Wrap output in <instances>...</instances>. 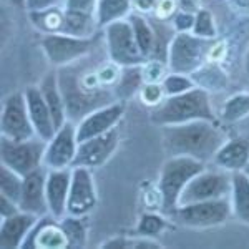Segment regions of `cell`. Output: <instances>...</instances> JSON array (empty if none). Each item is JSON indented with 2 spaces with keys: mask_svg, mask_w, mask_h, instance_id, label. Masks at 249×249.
Returning a JSON list of instances; mask_svg holds the SVG:
<instances>
[{
  "mask_svg": "<svg viewBox=\"0 0 249 249\" xmlns=\"http://www.w3.org/2000/svg\"><path fill=\"white\" fill-rule=\"evenodd\" d=\"M123 115L124 107L122 105V102L108 103L105 107H100L96 110L90 111L77 123L78 140L85 142V140L95 138V136L115 130L118 126V123L123 120Z\"/></svg>",
  "mask_w": 249,
  "mask_h": 249,
  "instance_id": "cell-15",
  "label": "cell"
},
{
  "mask_svg": "<svg viewBox=\"0 0 249 249\" xmlns=\"http://www.w3.org/2000/svg\"><path fill=\"white\" fill-rule=\"evenodd\" d=\"M178 2H179V10H186L191 12V14H198L203 9L199 0H178Z\"/></svg>",
  "mask_w": 249,
  "mask_h": 249,
  "instance_id": "cell-46",
  "label": "cell"
},
{
  "mask_svg": "<svg viewBox=\"0 0 249 249\" xmlns=\"http://www.w3.org/2000/svg\"><path fill=\"white\" fill-rule=\"evenodd\" d=\"M95 43L93 38H80L67 34L43 35L42 37V50L48 58V62L55 67L65 68L71 63H77L78 60L87 57L91 52Z\"/></svg>",
  "mask_w": 249,
  "mask_h": 249,
  "instance_id": "cell-10",
  "label": "cell"
},
{
  "mask_svg": "<svg viewBox=\"0 0 249 249\" xmlns=\"http://www.w3.org/2000/svg\"><path fill=\"white\" fill-rule=\"evenodd\" d=\"M10 2L18 9H27V0H10Z\"/></svg>",
  "mask_w": 249,
  "mask_h": 249,
  "instance_id": "cell-48",
  "label": "cell"
},
{
  "mask_svg": "<svg viewBox=\"0 0 249 249\" xmlns=\"http://www.w3.org/2000/svg\"><path fill=\"white\" fill-rule=\"evenodd\" d=\"M58 80L62 93L65 96L68 120L73 123H78L83 116L96 110V108L116 102L113 90L108 91V88L96 91L87 90L80 82V75L71 70H67V68L58 73Z\"/></svg>",
  "mask_w": 249,
  "mask_h": 249,
  "instance_id": "cell-4",
  "label": "cell"
},
{
  "mask_svg": "<svg viewBox=\"0 0 249 249\" xmlns=\"http://www.w3.org/2000/svg\"><path fill=\"white\" fill-rule=\"evenodd\" d=\"M23 93H25L27 107H29V113L35 131H37V136L43 140H50L55 135L57 128H55L53 118H52L45 98L40 91V87H27Z\"/></svg>",
  "mask_w": 249,
  "mask_h": 249,
  "instance_id": "cell-20",
  "label": "cell"
},
{
  "mask_svg": "<svg viewBox=\"0 0 249 249\" xmlns=\"http://www.w3.org/2000/svg\"><path fill=\"white\" fill-rule=\"evenodd\" d=\"M168 73H170V67L164 60L148 58L142 63V75L144 83H163Z\"/></svg>",
  "mask_w": 249,
  "mask_h": 249,
  "instance_id": "cell-35",
  "label": "cell"
},
{
  "mask_svg": "<svg viewBox=\"0 0 249 249\" xmlns=\"http://www.w3.org/2000/svg\"><path fill=\"white\" fill-rule=\"evenodd\" d=\"M231 216L232 206L230 198L181 204L175 213V218L179 221V224L191 230H210L221 226Z\"/></svg>",
  "mask_w": 249,
  "mask_h": 249,
  "instance_id": "cell-7",
  "label": "cell"
},
{
  "mask_svg": "<svg viewBox=\"0 0 249 249\" xmlns=\"http://www.w3.org/2000/svg\"><path fill=\"white\" fill-rule=\"evenodd\" d=\"M195 87H196V83H195V80H193L191 75L170 71V73H168L163 80V88H164V91H166L168 96L186 93V91H190L191 88H195Z\"/></svg>",
  "mask_w": 249,
  "mask_h": 249,
  "instance_id": "cell-34",
  "label": "cell"
},
{
  "mask_svg": "<svg viewBox=\"0 0 249 249\" xmlns=\"http://www.w3.org/2000/svg\"><path fill=\"white\" fill-rule=\"evenodd\" d=\"M158 2L160 0H131L135 14L144 15V17L155 14V9H156V5H158Z\"/></svg>",
  "mask_w": 249,
  "mask_h": 249,
  "instance_id": "cell-42",
  "label": "cell"
},
{
  "mask_svg": "<svg viewBox=\"0 0 249 249\" xmlns=\"http://www.w3.org/2000/svg\"><path fill=\"white\" fill-rule=\"evenodd\" d=\"M179 10V2L178 0H160L158 5L155 9L153 17L156 18V22H171L173 17L178 14Z\"/></svg>",
  "mask_w": 249,
  "mask_h": 249,
  "instance_id": "cell-39",
  "label": "cell"
},
{
  "mask_svg": "<svg viewBox=\"0 0 249 249\" xmlns=\"http://www.w3.org/2000/svg\"><path fill=\"white\" fill-rule=\"evenodd\" d=\"M231 190H232V173L224 171L221 168H216V170H206L204 168L184 188L181 199H179V206L188 203L230 198Z\"/></svg>",
  "mask_w": 249,
  "mask_h": 249,
  "instance_id": "cell-9",
  "label": "cell"
},
{
  "mask_svg": "<svg viewBox=\"0 0 249 249\" xmlns=\"http://www.w3.org/2000/svg\"><path fill=\"white\" fill-rule=\"evenodd\" d=\"M143 83L142 65L123 67L122 77L113 88L116 102H126L133 96H138V91L143 87Z\"/></svg>",
  "mask_w": 249,
  "mask_h": 249,
  "instance_id": "cell-28",
  "label": "cell"
},
{
  "mask_svg": "<svg viewBox=\"0 0 249 249\" xmlns=\"http://www.w3.org/2000/svg\"><path fill=\"white\" fill-rule=\"evenodd\" d=\"M47 140L34 136L29 140L3 138L0 143V164L27 176L29 173L43 166Z\"/></svg>",
  "mask_w": 249,
  "mask_h": 249,
  "instance_id": "cell-6",
  "label": "cell"
},
{
  "mask_svg": "<svg viewBox=\"0 0 249 249\" xmlns=\"http://www.w3.org/2000/svg\"><path fill=\"white\" fill-rule=\"evenodd\" d=\"M0 131L3 138L10 140H29L37 136L23 91H15L3 100Z\"/></svg>",
  "mask_w": 249,
  "mask_h": 249,
  "instance_id": "cell-11",
  "label": "cell"
},
{
  "mask_svg": "<svg viewBox=\"0 0 249 249\" xmlns=\"http://www.w3.org/2000/svg\"><path fill=\"white\" fill-rule=\"evenodd\" d=\"M249 116V93H236L230 96L221 107L219 118L228 124H234L243 122L244 118Z\"/></svg>",
  "mask_w": 249,
  "mask_h": 249,
  "instance_id": "cell-29",
  "label": "cell"
},
{
  "mask_svg": "<svg viewBox=\"0 0 249 249\" xmlns=\"http://www.w3.org/2000/svg\"><path fill=\"white\" fill-rule=\"evenodd\" d=\"M213 163L216 168H221L224 171H243L249 163V140L241 136L226 140L216 151Z\"/></svg>",
  "mask_w": 249,
  "mask_h": 249,
  "instance_id": "cell-21",
  "label": "cell"
},
{
  "mask_svg": "<svg viewBox=\"0 0 249 249\" xmlns=\"http://www.w3.org/2000/svg\"><path fill=\"white\" fill-rule=\"evenodd\" d=\"M160 128L163 150L168 156H190L203 163H213L216 151L228 140L218 122L198 120Z\"/></svg>",
  "mask_w": 249,
  "mask_h": 249,
  "instance_id": "cell-1",
  "label": "cell"
},
{
  "mask_svg": "<svg viewBox=\"0 0 249 249\" xmlns=\"http://www.w3.org/2000/svg\"><path fill=\"white\" fill-rule=\"evenodd\" d=\"M191 77L195 80L196 87L203 88V90H206V91H210V90L219 91L226 87V77H224V73L218 67H214V63H213L211 67L203 65L198 71H195Z\"/></svg>",
  "mask_w": 249,
  "mask_h": 249,
  "instance_id": "cell-31",
  "label": "cell"
},
{
  "mask_svg": "<svg viewBox=\"0 0 249 249\" xmlns=\"http://www.w3.org/2000/svg\"><path fill=\"white\" fill-rule=\"evenodd\" d=\"M193 34L198 35V37H201V38H206V40H214L216 38V35H218V29H216L214 17H213V14L210 10L201 9L198 14H196Z\"/></svg>",
  "mask_w": 249,
  "mask_h": 249,
  "instance_id": "cell-37",
  "label": "cell"
},
{
  "mask_svg": "<svg viewBox=\"0 0 249 249\" xmlns=\"http://www.w3.org/2000/svg\"><path fill=\"white\" fill-rule=\"evenodd\" d=\"M63 230H65L68 239H70V248H83L88 241V226L87 216H71L65 214L62 219Z\"/></svg>",
  "mask_w": 249,
  "mask_h": 249,
  "instance_id": "cell-30",
  "label": "cell"
},
{
  "mask_svg": "<svg viewBox=\"0 0 249 249\" xmlns=\"http://www.w3.org/2000/svg\"><path fill=\"white\" fill-rule=\"evenodd\" d=\"M204 168L206 163L190 156H170L164 161L158 181L160 201H161V211L164 214L175 216L179 208V199L184 188Z\"/></svg>",
  "mask_w": 249,
  "mask_h": 249,
  "instance_id": "cell-3",
  "label": "cell"
},
{
  "mask_svg": "<svg viewBox=\"0 0 249 249\" xmlns=\"http://www.w3.org/2000/svg\"><path fill=\"white\" fill-rule=\"evenodd\" d=\"M29 18L32 25L42 35L63 34V29H65V9H63V5L29 12Z\"/></svg>",
  "mask_w": 249,
  "mask_h": 249,
  "instance_id": "cell-23",
  "label": "cell"
},
{
  "mask_svg": "<svg viewBox=\"0 0 249 249\" xmlns=\"http://www.w3.org/2000/svg\"><path fill=\"white\" fill-rule=\"evenodd\" d=\"M166 228L168 219L164 216L158 214V213H144L138 221L136 232H138V236H144V238H156Z\"/></svg>",
  "mask_w": 249,
  "mask_h": 249,
  "instance_id": "cell-33",
  "label": "cell"
},
{
  "mask_svg": "<svg viewBox=\"0 0 249 249\" xmlns=\"http://www.w3.org/2000/svg\"><path fill=\"white\" fill-rule=\"evenodd\" d=\"M243 171H244V175H246V176H248V178H249V163H248V166H246V168H244V170H243Z\"/></svg>",
  "mask_w": 249,
  "mask_h": 249,
  "instance_id": "cell-50",
  "label": "cell"
},
{
  "mask_svg": "<svg viewBox=\"0 0 249 249\" xmlns=\"http://www.w3.org/2000/svg\"><path fill=\"white\" fill-rule=\"evenodd\" d=\"M230 2L236 9H239L243 12H249V0H230Z\"/></svg>",
  "mask_w": 249,
  "mask_h": 249,
  "instance_id": "cell-47",
  "label": "cell"
},
{
  "mask_svg": "<svg viewBox=\"0 0 249 249\" xmlns=\"http://www.w3.org/2000/svg\"><path fill=\"white\" fill-rule=\"evenodd\" d=\"M65 0H27V12H34V10H42L48 9V7H57L63 5Z\"/></svg>",
  "mask_w": 249,
  "mask_h": 249,
  "instance_id": "cell-44",
  "label": "cell"
},
{
  "mask_svg": "<svg viewBox=\"0 0 249 249\" xmlns=\"http://www.w3.org/2000/svg\"><path fill=\"white\" fill-rule=\"evenodd\" d=\"M71 170L73 168L48 170L47 175L48 211L57 219H62L67 214L68 193H70V184H71Z\"/></svg>",
  "mask_w": 249,
  "mask_h": 249,
  "instance_id": "cell-18",
  "label": "cell"
},
{
  "mask_svg": "<svg viewBox=\"0 0 249 249\" xmlns=\"http://www.w3.org/2000/svg\"><path fill=\"white\" fill-rule=\"evenodd\" d=\"M80 140L77 135V123L68 122L60 126L50 140H47L43 166L48 170L73 168L78 153Z\"/></svg>",
  "mask_w": 249,
  "mask_h": 249,
  "instance_id": "cell-12",
  "label": "cell"
},
{
  "mask_svg": "<svg viewBox=\"0 0 249 249\" xmlns=\"http://www.w3.org/2000/svg\"><path fill=\"white\" fill-rule=\"evenodd\" d=\"M96 204H98V193H96L93 170L83 166H73L67 203V214L88 216L96 208Z\"/></svg>",
  "mask_w": 249,
  "mask_h": 249,
  "instance_id": "cell-13",
  "label": "cell"
},
{
  "mask_svg": "<svg viewBox=\"0 0 249 249\" xmlns=\"http://www.w3.org/2000/svg\"><path fill=\"white\" fill-rule=\"evenodd\" d=\"M37 221L38 216L30 214V213H25L22 210L9 216V218H2V223H0V246L3 249H20Z\"/></svg>",
  "mask_w": 249,
  "mask_h": 249,
  "instance_id": "cell-19",
  "label": "cell"
},
{
  "mask_svg": "<svg viewBox=\"0 0 249 249\" xmlns=\"http://www.w3.org/2000/svg\"><path fill=\"white\" fill-rule=\"evenodd\" d=\"M47 175L48 168L42 166L23 176L22 195L18 199V206L22 211L35 214L38 218L50 214L47 203Z\"/></svg>",
  "mask_w": 249,
  "mask_h": 249,
  "instance_id": "cell-16",
  "label": "cell"
},
{
  "mask_svg": "<svg viewBox=\"0 0 249 249\" xmlns=\"http://www.w3.org/2000/svg\"><path fill=\"white\" fill-rule=\"evenodd\" d=\"M213 40L201 38L193 32L175 34L168 48V67L175 73L193 75L208 62V50Z\"/></svg>",
  "mask_w": 249,
  "mask_h": 249,
  "instance_id": "cell-5",
  "label": "cell"
},
{
  "mask_svg": "<svg viewBox=\"0 0 249 249\" xmlns=\"http://www.w3.org/2000/svg\"><path fill=\"white\" fill-rule=\"evenodd\" d=\"M18 211H20V206L17 201L0 195V218H9V216L15 214V213H18Z\"/></svg>",
  "mask_w": 249,
  "mask_h": 249,
  "instance_id": "cell-43",
  "label": "cell"
},
{
  "mask_svg": "<svg viewBox=\"0 0 249 249\" xmlns=\"http://www.w3.org/2000/svg\"><path fill=\"white\" fill-rule=\"evenodd\" d=\"M133 14L131 0H98L96 5V22L100 30H103L110 23L128 18Z\"/></svg>",
  "mask_w": 249,
  "mask_h": 249,
  "instance_id": "cell-26",
  "label": "cell"
},
{
  "mask_svg": "<svg viewBox=\"0 0 249 249\" xmlns=\"http://www.w3.org/2000/svg\"><path fill=\"white\" fill-rule=\"evenodd\" d=\"M122 71H123V67H120L118 63L111 62V60H108V62L102 63V65H98L95 68V73H96V77H98L100 85L103 88H108V90H113L115 88L120 77H122Z\"/></svg>",
  "mask_w": 249,
  "mask_h": 249,
  "instance_id": "cell-38",
  "label": "cell"
},
{
  "mask_svg": "<svg viewBox=\"0 0 249 249\" xmlns=\"http://www.w3.org/2000/svg\"><path fill=\"white\" fill-rule=\"evenodd\" d=\"M22 186H23V176L2 164L0 166V195L7 196V198L18 203L20 195H22Z\"/></svg>",
  "mask_w": 249,
  "mask_h": 249,
  "instance_id": "cell-32",
  "label": "cell"
},
{
  "mask_svg": "<svg viewBox=\"0 0 249 249\" xmlns=\"http://www.w3.org/2000/svg\"><path fill=\"white\" fill-rule=\"evenodd\" d=\"M244 71H246V75L249 77V48L246 52V57H244Z\"/></svg>",
  "mask_w": 249,
  "mask_h": 249,
  "instance_id": "cell-49",
  "label": "cell"
},
{
  "mask_svg": "<svg viewBox=\"0 0 249 249\" xmlns=\"http://www.w3.org/2000/svg\"><path fill=\"white\" fill-rule=\"evenodd\" d=\"M218 122V115L211 103L210 91L199 87L191 88L190 91L175 96H166V100L155 108L151 113V122L158 126L168 124H183L190 122Z\"/></svg>",
  "mask_w": 249,
  "mask_h": 249,
  "instance_id": "cell-2",
  "label": "cell"
},
{
  "mask_svg": "<svg viewBox=\"0 0 249 249\" xmlns=\"http://www.w3.org/2000/svg\"><path fill=\"white\" fill-rule=\"evenodd\" d=\"M166 91L163 88V83H143V87L138 91V100L142 105L148 108H158L166 100Z\"/></svg>",
  "mask_w": 249,
  "mask_h": 249,
  "instance_id": "cell-36",
  "label": "cell"
},
{
  "mask_svg": "<svg viewBox=\"0 0 249 249\" xmlns=\"http://www.w3.org/2000/svg\"><path fill=\"white\" fill-rule=\"evenodd\" d=\"M38 87L48 105V110L52 113L55 128L58 130L60 126H63L68 122L67 103H65V96L62 93V88H60L58 73H48Z\"/></svg>",
  "mask_w": 249,
  "mask_h": 249,
  "instance_id": "cell-22",
  "label": "cell"
},
{
  "mask_svg": "<svg viewBox=\"0 0 249 249\" xmlns=\"http://www.w3.org/2000/svg\"><path fill=\"white\" fill-rule=\"evenodd\" d=\"M98 30L100 27L98 22H96V15L65 10V29H63V34L80 38H93Z\"/></svg>",
  "mask_w": 249,
  "mask_h": 249,
  "instance_id": "cell-27",
  "label": "cell"
},
{
  "mask_svg": "<svg viewBox=\"0 0 249 249\" xmlns=\"http://www.w3.org/2000/svg\"><path fill=\"white\" fill-rule=\"evenodd\" d=\"M22 248L65 249L70 248V239H68L60 219L53 218L52 214H47L38 218L37 223L34 224Z\"/></svg>",
  "mask_w": 249,
  "mask_h": 249,
  "instance_id": "cell-17",
  "label": "cell"
},
{
  "mask_svg": "<svg viewBox=\"0 0 249 249\" xmlns=\"http://www.w3.org/2000/svg\"><path fill=\"white\" fill-rule=\"evenodd\" d=\"M98 0H65L63 9L68 12H82V14L96 15Z\"/></svg>",
  "mask_w": 249,
  "mask_h": 249,
  "instance_id": "cell-41",
  "label": "cell"
},
{
  "mask_svg": "<svg viewBox=\"0 0 249 249\" xmlns=\"http://www.w3.org/2000/svg\"><path fill=\"white\" fill-rule=\"evenodd\" d=\"M195 18H196V14H191V12H186V10H178V14H176L171 20L173 30H175L176 34L193 32Z\"/></svg>",
  "mask_w": 249,
  "mask_h": 249,
  "instance_id": "cell-40",
  "label": "cell"
},
{
  "mask_svg": "<svg viewBox=\"0 0 249 249\" xmlns=\"http://www.w3.org/2000/svg\"><path fill=\"white\" fill-rule=\"evenodd\" d=\"M128 20H130L131 27H133L136 43H138L143 57L146 60L153 58L156 52V40H158V37H156V29L148 22V18L144 15L135 14V12L128 17Z\"/></svg>",
  "mask_w": 249,
  "mask_h": 249,
  "instance_id": "cell-25",
  "label": "cell"
},
{
  "mask_svg": "<svg viewBox=\"0 0 249 249\" xmlns=\"http://www.w3.org/2000/svg\"><path fill=\"white\" fill-rule=\"evenodd\" d=\"M232 216L243 224L249 226V178L244 171L232 173V190H231Z\"/></svg>",
  "mask_w": 249,
  "mask_h": 249,
  "instance_id": "cell-24",
  "label": "cell"
},
{
  "mask_svg": "<svg viewBox=\"0 0 249 249\" xmlns=\"http://www.w3.org/2000/svg\"><path fill=\"white\" fill-rule=\"evenodd\" d=\"M131 243H133V239L116 236V238L107 241V243H103L102 248H131Z\"/></svg>",
  "mask_w": 249,
  "mask_h": 249,
  "instance_id": "cell-45",
  "label": "cell"
},
{
  "mask_svg": "<svg viewBox=\"0 0 249 249\" xmlns=\"http://www.w3.org/2000/svg\"><path fill=\"white\" fill-rule=\"evenodd\" d=\"M103 37H105L108 58L111 62L118 63L120 67L142 65L146 60L143 57L138 43H136L133 27H131L128 18L110 23L108 27H105L103 29Z\"/></svg>",
  "mask_w": 249,
  "mask_h": 249,
  "instance_id": "cell-8",
  "label": "cell"
},
{
  "mask_svg": "<svg viewBox=\"0 0 249 249\" xmlns=\"http://www.w3.org/2000/svg\"><path fill=\"white\" fill-rule=\"evenodd\" d=\"M118 144H120L118 128L108 131V133L95 136V138L80 142L78 153L77 158H75L73 166H83V168H90V170L102 168L116 153Z\"/></svg>",
  "mask_w": 249,
  "mask_h": 249,
  "instance_id": "cell-14",
  "label": "cell"
}]
</instances>
